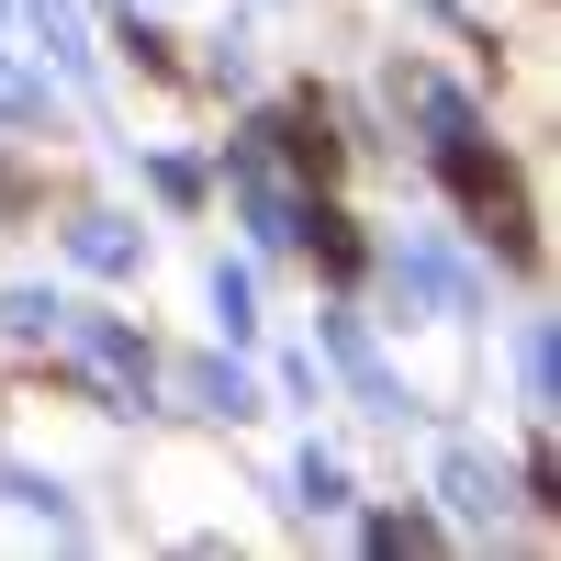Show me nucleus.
<instances>
[{
	"label": "nucleus",
	"mask_w": 561,
	"mask_h": 561,
	"mask_svg": "<svg viewBox=\"0 0 561 561\" xmlns=\"http://www.w3.org/2000/svg\"><path fill=\"white\" fill-rule=\"evenodd\" d=\"M192 404H203V415H259V393H248V370H214V359L192 370Z\"/></svg>",
	"instance_id": "nucleus-8"
},
{
	"label": "nucleus",
	"mask_w": 561,
	"mask_h": 561,
	"mask_svg": "<svg viewBox=\"0 0 561 561\" xmlns=\"http://www.w3.org/2000/svg\"><path fill=\"white\" fill-rule=\"evenodd\" d=\"M158 192H169V203H203V192H214V180H203L192 158H158Z\"/></svg>",
	"instance_id": "nucleus-11"
},
{
	"label": "nucleus",
	"mask_w": 561,
	"mask_h": 561,
	"mask_svg": "<svg viewBox=\"0 0 561 561\" xmlns=\"http://www.w3.org/2000/svg\"><path fill=\"white\" fill-rule=\"evenodd\" d=\"M0 325H12L23 348H45V337H57V325H68V304H57V293H34V280H23V293L0 304Z\"/></svg>",
	"instance_id": "nucleus-6"
},
{
	"label": "nucleus",
	"mask_w": 561,
	"mask_h": 561,
	"mask_svg": "<svg viewBox=\"0 0 561 561\" xmlns=\"http://www.w3.org/2000/svg\"><path fill=\"white\" fill-rule=\"evenodd\" d=\"M113 45H124V57L147 68V79H180V45H169V34H158L147 12H135V0H124V12H113Z\"/></svg>",
	"instance_id": "nucleus-5"
},
{
	"label": "nucleus",
	"mask_w": 561,
	"mask_h": 561,
	"mask_svg": "<svg viewBox=\"0 0 561 561\" xmlns=\"http://www.w3.org/2000/svg\"><path fill=\"white\" fill-rule=\"evenodd\" d=\"M438 180H449V203L472 214V237L505 259V270H539V214H528V180H517V158L494 147V135L472 124V135H438Z\"/></svg>",
	"instance_id": "nucleus-1"
},
{
	"label": "nucleus",
	"mask_w": 561,
	"mask_h": 561,
	"mask_svg": "<svg viewBox=\"0 0 561 561\" xmlns=\"http://www.w3.org/2000/svg\"><path fill=\"white\" fill-rule=\"evenodd\" d=\"M214 314H225V337H248V325H259V293H248V270H214Z\"/></svg>",
	"instance_id": "nucleus-9"
},
{
	"label": "nucleus",
	"mask_w": 561,
	"mask_h": 561,
	"mask_svg": "<svg viewBox=\"0 0 561 561\" xmlns=\"http://www.w3.org/2000/svg\"><path fill=\"white\" fill-rule=\"evenodd\" d=\"M370 550H449V528L427 505H393V517H370Z\"/></svg>",
	"instance_id": "nucleus-7"
},
{
	"label": "nucleus",
	"mask_w": 561,
	"mask_h": 561,
	"mask_svg": "<svg viewBox=\"0 0 561 561\" xmlns=\"http://www.w3.org/2000/svg\"><path fill=\"white\" fill-rule=\"evenodd\" d=\"M23 12H34V34H45V68H57V79H90V45H79V12H68V0H23Z\"/></svg>",
	"instance_id": "nucleus-4"
},
{
	"label": "nucleus",
	"mask_w": 561,
	"mask_h": 561,
	"mask_svg": "<svg viewBox=\"0 0 561 561\" xmlns=\"http://www.w3.org/2000/svg\"><path fill=\"white\" fill-rule=\"evenodd\" d=\"M304 505H314V517H337V505H348V472H337L325 449H304Z\"/></svg>",
	"instance_id": "nucleus-10"
},
{
	"label": "nucleus",
	"mask_w": 561,
	"mask_h": 561,
	"mask_svg": "<svg viewBox=\"0 0 561 561\" xmlns=\"http://www.w3.org/2000/svg\"><path fill=\"white\" fill-rule=\"evenodd\" d=\"M248 147H259L280 180H304V192H337V169H348V135H337V102H325V90H280Z\"/></svg>",
	"instance_id": "nucleus-2"
},
{
	"label": "nucleus",
	"mask_w": 561,
	"mask_h": 561,
	"mask_svg": "<svg viewBox=\"0 0 561 561\" xmlns=\"http://www.w3.org/2000/svg\"><path fill=\"white\" fill-rule=\"evenodd\" d=\"M68 259L102 270V280H124V270H135V225H124V214H68Z\"/></svg>",
	"instance_id": "nucleus-3"
}]
</instances>
